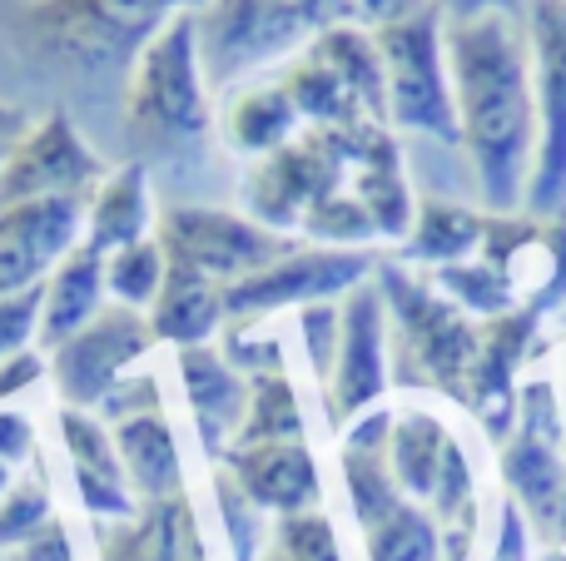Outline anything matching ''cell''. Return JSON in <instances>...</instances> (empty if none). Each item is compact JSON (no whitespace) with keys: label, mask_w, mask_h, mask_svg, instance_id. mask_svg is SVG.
<instances>
[{"label":"cell","mask_w":566,"mask_h":561,"mask_svg":"<svg viewBox=\"0 0 566 561\" xmlns=\"http://www.w3.org/2000/svg\"><path fill=\"white\" fill-rule=\"evenodd\" d=\"M458 135L488 214H522L537 159L532 40L522 15L442 20Z\"/></svg>","instance_id":"1"},{"label":"cell","mask_w":566,"mask_h":561,"mask_svg":"<svg viewBox=\"0 0 566 561\" xmlns=\"http://www.w3.org/2000/svg\"><path fill=\"white\" fill-rule=\"evenodd\" d=\"M159 0H30L15 10L20 55L70 75H129L139 50L169 25Z\"/></svg>","instance_id":"2"},{"label":"cell","mask_w":566,"mask_h":561,"mask_svg":"<svg viewBox=\"0 0 566 561\" xmlns=\"http://www.w3.org/2000/svg\"><path fill=\"white\" fill-rule=\"evenodd\" d=\"M373 284L382 288V304H388V348L398 383L432 388L452 403H468V383L482 348L478 318H468L448 294H438L432 278H412L398 264H378Z\"/></svg>","instance_id":"3"},{"label":"cell","mask_w":566,"mask_h":561,"mask_svg":"<svg viewBox=\"0 0 566 561\" xmlns=\"http://www.w3.org/2000/svg\"><path fill=\"white\" fill-rule=\"evenodd\" d=\"M382 50V85H388V129L392 135H428L438 145L462 149L458 105H452L448 40L442 10L428 6L398 25L373 30Z\"/></svg>","instance_id":"4"},{"label":"cell","mask_w":566,"mask_h":561,"mask_svg":"<svg viewBox=\"0 0 566 561\" xmlns=\"http://www.w3.org/2000/svg\"><path fill=\"white\" fill-rule=\"evenodd\" d=\"M209 80L195 50V20L175 15L129 65L125 75V125L139 139H199L209 129Z\"/></svg>","instance_id":"5"},{"label":"cell","mask_w":566,"mask_h":561,"mask_svg":"<svg viewBox=\"0 0 566 561\" xmlns=\"http://www.w3.org/2000/svg\"><path fill=\"white\" fill-rule=\"evenodd\" d=\"M189 20L209 89H239L264 70H283L313 40L293 0H205Z\"/></svg>","instance_id":"6"},{"label":"cell","mask_w":566,"mask_h":561,"mask_svg":"<svg viewBox=\"0 0 566 561\" xmlns=\"http://www.w3.org/2000/svg\"><path fill=\"white\" fill-rule=\"evenodd\" d=\"M517 427L502 447V483L547 552L566 547V413L547 378L522 393Z\"/></svg>","instance_id":"7"},{"label":"cell","mask_w":566,"mask_h":561,"mask_svg":"<svg viewBox=\"0 0 566 561\" xmlns=\"http://www.w3.org/2000/svg\"><path fill=\"white\" fill-rule=\"evenodd\" d=\"M532 40V95H537V159H532V219H566V0H522Z\"/></svg>","instance_id":"8"},{"label":"cell","mask_w":566,"mask_h":561,"mask_svg":"<svg viewBox=\"0 0 566 561\" xmlns=\"http://www.w3.org/2000/svg\"><path fill=\"white\" fill-rule=\"evenodd\" d=\"M159 244H165V254L175 264L199 268L219 288L239 284V278L279 264L289 248H298L289 234H274L259 219L234 214V209H209V204H175L159 219Z\"/></svg>","instance_id":"9"},{"label":"cell","mask_w":566,"mask_h":561,"mask_svg":"<svg viewBox=\"0 0 566 561\" xmlns=\"http://www.w3.org/2000/svg\"><path fill=\"white\" fill-rule=\"evenodd\" d=\"M378 258L368 248H323V244H298L279 258V264L259 268V274L239 278L224 288V314L234 324L279 314V308H308V304H333L348 298L358 284H368Z\"/></svg>","instance_id":"10"},{"label":"cell","mask_w":566,"mask_h":561,"mask_svg":"<svg viewBox=\"0 0 566 561\" xmlns=\"http://www.w3.org/2000/svg\"><path fill=\"white\" fill-rule=\"evenodd\" d=\"M105 174L109 169L85 145L75 119L65 109H50L0 165V209L30 204V199H90Z\"/></svg>","instance_id":"11"},{"label":"cell","mask_w":566,"mask_h":561,"mask_svg":"<svg viewBox=\"0 0 566 561\" xmlns=\"http://www.w3.org/2000/svg\"><path fill=\"white\" fill-rule=\"evenodd\" d=\"M149 343H155V328L145 314L105 304L75 338L50 348V378L70 407H99L109 388L125 378V368L149 353Z\"/></svg>","instance_id":"12"},{"label":"cell","mask_w":566,"mask_h":561,"mask_svg":"<svg viewBox=\"0 0 566 561\" xmlns=\"http://www.w3.org/2000/svg\"><path fill=\"white\" fill-rule=\"evenodd\" d=\"M343 334H338V358L328 373V417L348 427L358 413L382 403L392 378V348H388V304L382 288L358 284L343 298Z\"/></svg>","instance_id":"13"},{"label":"cell","mask_w":566,"mask_h":561,"mask_svg":"<svg viewBox=\"0 0 566 561\" xmlns=\"http://www.w3.org/2000/svg\"><path fill=\"white\" fill-rule=\"evenodd\" d=\"M85 244V199H30L0 209V298L35 288L50 268Z\"/></svg>","instance_id":"14"},{"label":"cell","mask_w":566,"mask_h":561,"mask_svg":"<svg viewBox=\"0 0 566 561\" xmlns=\"http://www.w3.org/2000/svg\"><path fill=\"white\" fill-rule=\"evenodd\" d=\"M229 477L254 497L264 512L298 517L318 507V463L308 443H254L229 447Z\"/></svg>","instance_id":"15"},{"label":"cell","mask_w":566,"mask_h":561,"mask_svg":"<svg viewBox=\"0 0 566 561\" xmlns=\"http://www.w3.org/2000/svg\"><path fill=\"white\" fill-rule=\"evenodd\" d=\"M179 383H185V398L195 407L199 437H205L209 453H229L244 427L249 413V383L239 378V368L229 363L214 348H179Z\"/></svg>","instance_id":"16"},{"label":"cell","mask_w":566,"mask_h":561,"mask_svg":"<svg viewBox=\"0 0 566 561\" xmlns=\"http://www.w3.org/2000/svg\"><path fill=\"white\" fill-rule=\"evenodd\" d=\"M348 189L363 209H368L373 229L378 239H402L412 234V219H418V199L408 189V174H402V149H398V135L388 125H373L368 139H363L358 159H353V174H348Z\"/></svg>","instance_id":"17"},{"label":"cell","mask_w":566,"mask_h":561,"mask_svg":"<svg viewBox=\"0 0 566 561\" xmlns=\"http://www.w3.org/2000/svg\"><path fill=\"white\" fill-rule=\"evenodd\" d=\"M149 224H155V194H149V169L139 159L109 169L85 199V244L105 258L149 239Z\"/></svg>","instance_id":"18"},{"label":"cell","mask_w":566,"mask_h":561,"mask_svg":"<svg viewBox=\"0 0 566 561\" xmlns=\"http://www.w3.org/2000/svg\"><path fill=\"white\" fill-rule=\"evenodd\" d=\"M105 254L75 244L45 278V308H40V348H60L75 338L90 318L105 308Z\"/></svg>","instance_id":"19"},{"label":"cell","mask_w":566,"mask_h":561,"mask_svg":"<svg viewBox=\"0 0 566 561\" xmlns=\"http://www.w3.org/2000/svg\"><path fill=\"white\" fill-rule=\"evenodd\" d=\"M303 135V119L293 109L289 89L279 80H249L229 95L224 109V145L244 159H269L279 155L283 145Z\"/></svg>","instance_id":"20"},{"label":"cell","mask_w":566,"mask_h":561,"mask_svg":"<svg viewBox=\"0 0 566 561\" xmlns=\"http://www.w3.org/2000/svg\"><path fill=\"white\" fill-rule=\"evenodd\" d=\"M224 318H229L224 288H219L214 278H205L199 268L169 258V278H165V288H159L155 308H149L155 338H165V343H175V348H205L209 338L219 334Z\"/></svg>","instance_id":"21"},{"label":"cell","mask_w":566,"mask_h":561,"mask_svg":"<svg viewBox=\"0 0 566 561\" xmlns=\"http://www.w3.org/2000/svg\"><path fill=\"white\" fill-rule=\"evenodd\" d=\"M452 427L438 407H422V403H408L392 413V437H388V467L398 477L402 497L408 502H428L432 487H438V473H442V457H448V443H452Z\"/></svg>","instance_id":"22"},{"label":"cell","mask_w":566,"mask_h":561,"mask_svg":"<svg viewBox=\"0 0 566 561\" xmlns=\"http://www.w3.org/2000/svg\"><path fill=\"white\" fill-rule=\"evenodd\" d=\"M482 234H488V214L458 204V199H418V219L412 234L402 239V258L408 264H428L432 274L462 258H478Z\"/></svg>","instance_id":"23"},{"label":"cell","mask_w":566,"mask_h":561,"mask_svg":"<svg viewBox=\"0 0 566 561\" xmlns=\"http://www.w3.org/2000/svg\"><path fill=\"white\" fill-rule=\"evenodd\" d=\"M274 80L289 89V99H293V109H298L303 129H338V125H358V119H368L358 109V99H353V89L343 85L338 70L318 55V45H313V40L279 70Z\"/></svg>","instance_id":"24"},{"label":"cell","mask_w":566,"mask_h":561,"mask_svg":"<svg viewBox=\"0 0 566 561\" xmlns=\"http://www.w3.org/2000/svg\"><path fill=\"white\" fill-rule=\"evenodd\" d=\"M115 453H119V467H125V483L135 487L139 497H149V502L179 497V447H175V433H169V423L159 413L119 423Z\"/></svg>","instance_id":"25"},{"label":"cell","mask_w":566,"mask_h":561,"mask_svg":"<svg viewBox=\"0 0 566 561\" xmlns=\"http://www.w3.org/2000/svg\"><path fill=\"white\" fill-rule=\"evenodd\" d=\"M318 55L338 70V80L353 89L358 109L373 119V125H388V85H382V50L373 40L368 25H338L313 35Z\"/></svg>","instance_id":"26"},{"label":"cell","mask_w":566,"mask_h":561,"mask_svg":"<svg viewBox=\"0 0 566 561\" xmlns=\"http://www.w3.org/2000/svg\"><path fill=\"white\" fill-rule=\"evenodd\" d=\"M254 443H303V413H298V393L293 383L279 373H254L249 378V413L239 427L234 447H254Z\"/></svg>","instance_id":"27"},{"label":"cell","mask_w":566,"mask_h":561,"mask_svg":"<svg viewBox=\"0 0 566 561\" xmlns=\"http://www.w3.org/2000/svg\"><path fill=\"white\" fill-rule=\"evenodd\" d=\"M368 561H442V532L422 502H398L363 532Z\"/></svg>","instance_id":"28"},{"label":"cell","mask_w":566,"mask_h":561,"mask_svg":"<svg viewBox=\"0 0 566 561\" xmlns=\"http://www.w3.org/2000/svg\"><path fill=\"white\" fill-rule=\"evenodd\" d=\"M338 463H343V487H348V507H353V517H358L363 532H368L373 522H382L398 502H408L402 487H398V477H392V467H388V447H382V453L343 447Z\"/></svg>","instance_id":"29"},{"label":"cell","mask_w":566,"mask_h":561,"mask_svg":"<svg viewBox=\"0 0 566 561\" xmlns=\"http://www.w3.org/2000/svg\"><path fill=\"white\" fill-rule=\"evenodd\" d=\"M432 284H438V294H448L462 314L482 318V324H492V318L522 308V298L512 294V284L488 264V258H462V264L438 268V274H432Z\"/></svg>","instance_id":"30"},{"label":"cell","mask_w":566,"mask_h":561,"mask_svg":"<svg viewBox=\"0 0 566 561\" xmlns=\"http://www.w3.org/2000/svg\"><path fill=\"white\" fill-rule=\"evenodd\" d=\"M165 278H169V254H165V244H159V234L139 239V244H129V248H115V254L105 258V288L115 294V304L135 308V314L139 308H155Z\"/></svg>","instance_id":"31"},{"label":"cell","mask_w":566,"mask_h":561,"mask_svg":"<svg viewBox=\"0 0 566 561\" xmlns=\"http://www.w3.org/2000/svg\"><path fill=\"white\" fill-rule=\"evenodd\" d=\"M303 234L323 248H368L373 239H378V229H373L368 209L353 199V189H338V194L318 199V204L308 209Z\"/></svg>","instance_id":"32"},{"label":"cell","mask_w":566,"mask_h":561,"mask_svg":"<svg viewBox=\"0 0 566 561\" xmlns=\"http://www.w3.org/2000/svg\"><path fill=\"white\" fill-rule=\"evenodd\" d=\"M60 437H65V453H70V463H75V473L125 477L115 437H109L105 423H95L85 407H65V413H60Z\"/></svg>","instance_id":"33"},{"label":"cell","mask_w":566,"mask_h":561,"mask_svg":"<svg viewBox=\"0 0 566 561\" xmlns=\"http://www.w3.org/2000/svg\"><path fill=\"white\" fill-rule=\"evenodd\" d=\"M45 522H50L45 483H40V477H20V483H10L6 502H0V547H25Z\"/></svg>","instance_id":"34"},{"label":"cell","mask_w":566,"mask_h":561,"mask_svg":"<svg viewBox=\"0 0 566 561\" xmlns=\"http://www.w3.org/2000/svg\"><path fill=\"white\" fill-rule=\"evenodd\" d=\"M214 493H219V512H224V527H229V542H234V557L254 561L259 542H264V507H259L229 473L214 483Z\"/></svg>","instance_id":"35"},{"label":"cell","mask_w":566,"mask_h":561,"mask_svg":"<svg viewBox=\"0 0 566 561\" xmlns=\"http://www.w3.org/2000/svg\"><path fill=\"white\" fill-rule=\"evenodd\" d=\"M279 561H343L338 537L318 507L298 517H279Z\"/></svg>","instance_id":"36"},{"label":"cell","mask_w":566,"mask_h":561,"mask_svg":"<svg viewBox=\"0 0 566 561\" xmlns=\"http://www.w3.org/2000/svg\"><path fill=\"white\" fill-rule=\"evenodd\" d=\"M40 308H45V284L0 298V358L25 353L30 338H40Z\"/></svg>","instance_id":"37"},{"label":"cell","mask_w":566,"mask_h":561,"mask_svg":"<svg viewBox=\"0 0 566 561\" xmlns=\"http://www.w3.org/2000/svg\"><path fill=\"white\" fill-rule=\"evenodd\" d=\"M298 334H303V348H308L313 373H318L323 383H328L333 358H338L343 308H338V304H308V308H298Z\"/></svg>","instance_id":"38"},{"label":"cell","mask_w":566,"mask_h":561,"mask_svg":"<svg viewBox=\"0 0 566 561\" xmlns=\"http://www.w3.org/2000/svg\"><path fill=\"white\" fill-rule=\"evenodd\" d=\"M155 398H159V388H155V378H119L115 388L105 393V417L109 423H129V417H145V413H159L155 407Z\"/></svg>","instance_id":"39"},{"label":"cell","mask_w":566,"mask_h":561,"mask_svg":"<svg viewBox=\"0 0 566 561\" xmlns=\"http://www.w3.org/2000/svg\"><path fill=\"white\" fill-rule=\"evenodd\" d=\"M293 10L303 15V25H308L313 35H323V30H338V25H363L353 0H293Z\"/></svg>","instance_id":"40"},{"label":"cell","mask_w":566,"mask_h":561,"mask_svg":"<svg viewBox=\"0 0 566 561\" xmlns=\"http://www.w3.org/2000/svg\"><path fill=\"white\" fill-rule=\"evenodd\" d=\"M45 368H50V358L30 353V348H25V353L0 358V398H15V393H25V388H35Z\"/></svg>","instance_id":"41"},{"label":"cell","mask_w":566,"mask_h":561,"mask_svg":"<svg viewBox=\"0 0 566 561\" xmlns=\"http://www.w3.org/2000/svg\"><path fill=\"white\" fill-rule=\"evenodd\" d=\"M30 453H35V427H30V417L10 413V407H0V463H30Z\"/></svg>","instance_id":"42"},{"label":"cell","mask_w":566,"mask_h":561,"mask_svg":"<svg viewBox=\"0 0 566 561\" xmlns=\"http://www.w3.org/2000/svg\"><path fill=\"white\" fill-rule=\"evenodd\" d=\"M358 6V20L368 30H382V25H398V20L418 15V10H428L432 0H353Z\"/></svg>","instance_id":"43"},{"label":"cell","mask_w":566,"mask_h":561,"mask_svg":"<svg viewBox=\"0 0 566 561\" xmlns=\"http://www.w3.org/2000/svg\"><path fill=\"white\" fill-rule=\"evenodd\" d=\"M20 561H75V552H70V537H65V527L50 517L45 527H40L35 537H30L25 547H20Z\"/></svg>","instance_id":"44"},{"label":"cell","mask_w":566,"mask_h":561,"mask_svg":"<svg viewBox=\"0 0 566 561\" xmlns=\"http://www.w3.org/2000/svg\"><path fill=\"white\" fill-rule=\"evenodd\" d=\"M442 20H472V15H522V0H432Z\"/></svg>","instance_id":"45"},{"label":"cell","mask_w":566,"mask_h":561,"mask_svg":"<svg viewBox=\"0 0 566 561\" xmlns=\"http://www.w3.org/2000/svg\"><path fill=\"white\" fill-rule=\"evenodd\" d=\"M25 129H30V115H25V109H20V105H6V99H0V165H6L10 149L25 139Z\"/></svg>","instance_id":"46"},{"label":"cell","mask_w":566,"mask_h":561,"mask_svg":"<svg viewBox=\"0 0 566 561\" xmlns=\"http://www.w3.org/2000/svg\"><path fill=\"white\" fill-rule=\"evenodd\" d=\"M159 6H165L169 15H189V10H199L205 0H159Z\"/></svg>","instance_id":"47"},{"label":"cell","mask_w":566,"mask_h":561,"mask_svg":"<svg viewBox=\"0 0 566 561\" xmlns=\"http://www.w3.org/2000/svg\"><path fill=\"white\" fill-rule=\"evenodd\" d=\"M6 493H10V467L0 463V502H6Z\"/></svg>","instance_id":"48"},{"label":"cell","mask_w":566,"mask_h":561,"mask_svg":"<svg viewBox=\"0 0 566 561\" xmlns=\"http://www.w3.org/2000/svg\"><path fill=\"white\" fill-rule=\"evenodd\" d=\"M562 324H566V308H562Z\"/></svg>","instance_id":"49"}]
</instances>
